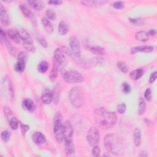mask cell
<instances>
[{
  "mask_svg": "<svg viewBox=\"0 0 157 157\" xmlns=\"http://www.w3.org/2000/svg\"><path fill=\"white\" fill-rule=\"evenodd\" d=\"M94 119L97 124L104 129L113 127L117 121L115 112H109L103 107H99L95 110Z\"/></svg>",
  "mask_w": 157,
  "mask_h": 157,
  "instance_id": "6da1fadb",
  "label": "cell"
},
{
  "mask_svg": "<svg viewBox=\"0 0 157 157\" xmlns=\"http://www.w3.org/2000/svg\"><path fill=\"white\" fill-rule=\"evenodd\" d=\"M104 144L106 150L114 155L123 153L124 146L121 139L114 134H108L105 136Z\"/></svg>",
  "mask_w": 157,
  "mask_h": 157,
  "instance_id": "7a4b0ae2",
  "label": "cell"
},
{
  "mask_svg": "<svg viewBox=\"0 0 157 157\" xmlns=\"http://www.w3.org/2000/svg\"><path fill=\"white\" fill-rule=\"evenodd\" d=\"M63 116L58 112L55 115L53 124V134L56 141L59 143L64 140V126L62 123Z\"/></svg>",
  "mask_w": 157,
  "mask_h": 157,
  "instance_id": "3957f363",
  "label": "cell"
},
{
  "mask_svg": "<svg viewBox=\"0 0 157 157\" xmlns=\"http://www.w3.org/2000/svg\"><path fill=\"white\" fill-rule=\"evenodd\" d=\"M69 98L71 104L75 108H80L83 102V98L82 90L77 88H72L69 93Z\"/></svg>",
  "mask_w": 157,
  "mask_h": 157,
  "instance_id": "277c9868",
  "label": "cell"
},
{
  "mask_svg": "<svg viewBox=\"0 0 157 157\" xmlns=\"http://www.w3.org/2000/svg\"><path fill=\"white\" fill-rule=\"evenodd\" d=\"M1 92L4 97L9 101L13 99V85L7 77L2 78L1 82Z\"/></svg>",
  "mask_w": 157,
  "mask_h": 157,
  "instance_id": "5b68a950",
  "label": "cell"
},
{
  "mask_svg": "<svg viewBox=\"0 0 157 157\" xmlns=\"http://www.w3.org/2000/svg\"><path fill=\"white\" fill-rule=\"evenodd\" d=\"M63 79L67 83H74L82 82L84 80V77L77 71L70 70L64 74Z\"/></svg>",
  "mask_w": 157,
  "mask_h": 157,
  "instance_id": "8992f818",
  "label": "cell"
},
{
  "mask_svg": "<svg viewBox=\"0 0 157 157\" xmlns=\"http://www.w3.org/2000/svg\"><path fill=\"white\" fill-rule=\"evenodd\" d=\"M21 40L23 42L25 48L29 52H34L35 51V47L33 45V41L31 36L23 28H20L18 30Z\"/></svg>",
  "mask_w": 157,
  "mask_h": 157,
  "instance_id": "52a82bcc",
  "label": "cell"
},
{
  "mask_svg": "<svg viewBox=\"0 0 157 157\" xmlns=\"http://www.w3.org/2000/svg\"><path fill=\"white\" fill-rule=\"evenodd\" d=\"M67 64V60L63 51L58 48L53 53V65L56 66L59 71L64 68Z\"/></svg>",
  "mask_w": 157,
  "mask_h": 157,
  "instance_id": "ba28073f",
  "label": "cell"
},
{
  "mask_svg": "<svg viewBox=\"0 0 157 157\" xmlns=\"http://www.w3.org/2000/svg\"><path fill=\"white\" fill-rule=\"evenodd\" d=\"M99 138L100 134L98 129L96 127H91L86 136V140L90 145L91 147L97 145L99 142Z\"/></svg>",
  "mask_w": 157,
  "mask_h": 157,
  "instance_id": "9c48e42d",
  "label": "cell"
},
{
  "mask_svg": "<svg viewBox=\"0 0 157 157\" xmlns=\"http://www.w3.org/2000/svg\"><path fill=\"white\" fill-rule=\"evenodd\" d=\"M4 114L7 119L9 125L13 130H16L18 126V121L14 116L12 111L7 106H4L3 108Z\"/></svg>",
  "mask_w": 157,
  "mask_h": 157,
  "instance_id": "30bf717a",
  "label": "cell"
},
{
  "mask_svg": "<svg viewBox=\"0 0 157 157\" xmlns=\"http://www.w3.org/2000/svg\"><path fill=\"white\" fill-rule=\"evenodd\" d=\"M69 46L72 53L77 58L81 55V48L78 40L75 36H71L69 38Z\"/></svg>",
  "mask_w": 157,
  "mask_h": 157,
  "instance_id": "8fae6325",
  "label": "cell"
},
{
  "mask_svg": "<svg viewBox=\"0 0 157 157\" xmlns=\"http://www.w3.org/2000/svg\"><path fill=\"white\" fill-rule=\"evenodd\" d=\"M64 126V140L65 143L72 142L73 128L71 122L68 120L63 123Z\"/></svg>",
  "mask_w": 157,
  "mask_h": 157,
  "instance_id": "7c38bea8",
  "label": "cell"
},
{
  "mask_svg": "<svg viewBox=\"0 0 157 157\" xmlns=\"http://www.w3.org/2000/svg\"><path fill=\"white\" fill-rule=\"evenodd\" d=\"M0 36H1V42L2 45H4L6 46L9 52L13 56H15V54L17 53V50L16 49L10 45V44H9V42L7 40L6 36V34L5 32L3 31V29L2 28H1L0 30Z\"/></svg>",
  "mask_w": 157,
  "mask_h": 157,
  "instance_id": "4fadbf2b",
  "label": "cell"
},
{
  "mask_svg": "<svg viewBox=\"0 0 157 157\" xmlns=\"http://www.w3.org/2000/svg\"><path fill=\"white\" fill-rule=\"evenodd\" d=\"M20 9L21 10V12L23 13V14L27 18H28L33 23V24H36V18H35V17L33 14V13L31 11V10L25 5V4H20Z\"/></svg>",
  "mask_w": 157,
  "mask_h": 157,
  "instance_id": "5bb4252c",
  "label": "cell"
},
{
  "mask_svg": "<svg viewBox=\"0 0 157 157\" xmlns=\"http://www.w3.org/2000/svg\"><path fill=\"white\" fill-rule=\"evenodd\" d=\"M107 2L108 1L105 0H86L81 1V3L83 5L88 7H98L105 5Z\"/></svg>",
  "mask_w": 157,
  "mask_h": 157,
  "instance_id": "9a60e30c",
  "label": "cell"
},
{
  "mask_svg": "<svg viewBox=\"0 0 157 157\" xmlns=\"http://www.w3.org/2000/svg\"><path fill=\"white\" fill-rule=\"evenodd\" d=\"M0 20L4 26H7L10 23L8 13L2 4H0Z\"/></svg>",
  "mask_w": 157,
  "mask_h": 157,
  "instance_id": "2e32d148",
  "label": "cell"
},
{
  "mask_svg": "<svg viewBox=\"0 0 157 157\" xmlns=\"http://www.w3.org/2000/svg\"><path fill=\"white\" fill-rule=\"evenodd\" d=\"M153 50V47L151 45H142V46H136L132 47L131 48V53L132 54H135L137 52H145L150 53Z\"/></svg>",
  "mask_w": 157,
  "mask_h": 157,
  "instance_id": "e0dca14e",
  "label": "cell"
},
{
  "mask_svg": "<svg viewBox=\"0 0 157 157\" xmlns=\"http://www.w3.org/2000/svg\"><path fill=\"white\" fill-rule=\"evenodd\" d=\"M7 34L8 36L15 43L20 44L21 42V39L18 31L15 30L13 29H9L7 31Z\"/></svg>",
  "mask_w": 157,
  "mask_h": 157,
  "instance_id": "ac0fdd59",
  "label": "cell"
},
{
  "mask_svg": "<svg viewBox=\"0 0 157 157\" xmlns=\"http://www.w3.org/2000/svg\"><path fill=\"white\" fill-rule=\"evenodd\" d=\"M42 101L45 104H49L53 101V94L52 91L49 90H45L42 93L41 96Z\"/></svg>",
  "mask_w": 157,
  "mask_h": 157,
  "instance_id": "d6986e66",
  "label": "cell"
},
{
  "mask_svg": "<svg viewBox=\"0 0 157 157\" xmlns=\"http://www.w3.org/2000/svg\"><path fill=\"white\" fill-rule=\"evenodd\" d=\"M32 140L33 141L37 144H42L45 141V136L40 132H36L32 135Z\"/></svg>",
  "mask_w": 157,
  "mask_h": 157,
  "instance_id": "ffe728a7",
  "label": "cell"
},
{
  "mask_svg": "<svg viewBox=\"0 0 157 157\" xmlns=\"http://www.w3.org/2000/svg\"><path fill=\"white\" fill-rule=\"evenodd\" d=\"M69 31V25L64 20H62L59 22L58 26V32L59 34L63 36L66 35Z\"/></svg>",
  "mask_w": 157,
  "mask_h": 157,
  "instance_id": "44dd1931",
  "label": "cell"
},
{
  "mask_svg": "<svg viewBox=\"0 0 157 157\" xmlns=\"http://www.w3.org/2000/svg\"><path fill=\"white\" fill-rule=\"evenodd\" d=\"M28 3L30 7L36 10H41L44 7V2L42 1L33 0L28 1Z\"/></svg>",
  "mask_w": 157,
  "mask_h": 157,
  "instance_id": "7402d4cb",
  "label": "cell"
},
{
  "mask_svg": "<svg viewBox=\"0 0 157 157\" xmlns=\"http://www.w3.org/2000/svg\"><path fill=\"white\" fill-rule=\"evenodd\" d=\"M135 38L137 40L140 42H147L149 39V35L148 33L145 31H140L136 33Z\"/></svg>",
  "mask_w": 157,
  "mask_h": 157,
  "instance_id": "603a6c76",
  "label": "cell"
},
{
  "mask_svg": "<svg viewBox=\"0 0 157 157\" xmlns=\"http://www.w3.org/2000/svg\"><path fill=\"white\" fill-rule=\"evenodd\" d=\"M41 21L47 33H48L49 34H51L53 31V27L52 23H50V21L48 20V19L45 17H42L41 19Z\"/></svg>",
  "mask_w": 157,
  "mask_h": 157,
  "instance_id": "cb8c5ba5",
  "label": "cell"
},
{
  "mask_svg": "<svg viewBox=\"0 0 157 157\" xmlns=\"http://www.w3.org/2000/svg\"><path fill=\"white\" fill-rule=\"evenodd\" d=\"M23 106L24 109L26 110L29 111V112H33L36 109V105L34 103V102L28 98H26L23 100Z\"/></svg>",
  "mask_w": 157,
  "mask_h": 157,
  "instance_id": "d4e9b609",
  "label": "cell"
},
{
  "mask_svg": "<svg viewBox=\"0 0 157 157\" xmlns=\"http://www.w3.org/2000/svg\"><path fill=\"white\" fill-rule=\"evenodd\" d=\"M134 144L136 147H138L141 144V131L139 128H136L133 133Z\"/></svg>",
  "mask_w": 157,
  "mask_h": 157,
  "instance_id": "484cf974",
  "label": "cell"
},
{
  "mask_svg": "<svg viewBox=\"0 0 157 157\" xmlns=\"http://www.w3.org/2000/svg\"><path fill=\"white\" fill-rule=\"evenodd\" d=\"M143 74L144 71L142 69L139 68L131 71L129 74V77L132 80H139L143 75Z\"/></svg>",
  "mask_w": 157,
  "mask_h": 157,
  "instance_id": "4316f807",
  "label": "cell"
},
{
  "mask_svg": "<svg viewBox=\"0 0 157 157\" xmlns=\"http://www.w3.org/2000/svg\"><path fill=\"white\" fill-rule=\"evenodd\" d=\"M26 66V61L24 60L18 59L17 63L15 64L14 68L15 70L18 72H22L25 69Z\"/></svg>",
  "mask_w": 157,
  "mask_h": 157,
  "instance_id": "83f0119b",
  "label": "cell"
},
{
  "mask_svg": "<svg viewBox=\"0 0 157 157\" xmlns=\"http://www.w3.org/2000/svg\"><path fill=\"white\" fill-rule=\"evenodd\" d=\"M90 51L96 55H105L106 52L105 49L100 46H93L90 48Z\"/></svg>",
  "mask_w": 157,
  "mask_h": 157,
  "instance_id": "f1b7e54d",
  "label": "cell"
},
{
  "mask_svg": "<svg viewBox=\"0 0 157 157\" xmlns=\"http://www.w3.org/2000/svg\"><path fill=\"white\" fill-rule=\"evenodd\" d=\"M60 93V89L59 88L58 85H56L53 90L52 91V94H53V101L55 104H57L59 101V93Z\"/></svg>",
  "mask_w": 157,
  "mask_h": 157,
  "instance_id": "f546056e",
  "label": "cell"
},
{
  "mask_svg": "<svg viewBox=\"0 0 157 157\" xmlns=\"http://www.w3.org/2000/svg\"><path fill=\"white\" fill-rule=\"evenodd\" d=\"M65 151L66 155L67 156H71L74 153L75 149L72 142L65 143Z\"/></svg>",
  "mask_w": 157,
  "mask_h": 157,
  "instance_id": "4dcf8cb0",
  "label": "cell"
},
{
  "mask_svg": "<svg viewBox=\"0 0 157 157\" xmlns=\"http://www.w3.org/2000/svg\"><path fill=\"white\" fill-rule=\"evenodd\" d=\"M146 109V102L145 100L142 98H139V115H142L144 113Z\"/></svg>",
  "mask_w": 157,
  "mask_h": 157,
  "instance_id": "1f68e13d",
  "label": "cell"
},
{
  "mask_svg": "<svg viewBox=\"0 0 157 157\" xmlns=\"http://www.w3.org/2000/svg\"><path fill=\"white\" fill-rule=\"evenodd\" d=\"M48 64L46 61H41L37 66V70L40 73L45 72L48 70Z\"/></svg>",
  "mask_w": 157,
  "mask_h": 157,
  "instance_id": "d6a6232c",
  "label": "cell"
},
{
  "mask_svg": "<svg viewBox=\"0 0 157 157\" xmlns=\"http://www.w3.org/2000/svg\"><path fill=\"white\" fill-rule=\"evenodd\" d=\"M117 66L121 72L124 73H127L129 71V67L124 61H118L117 63Z\"/></svg>",
  "mask_w": 157,
  "mask_h": 157,
  "instance_id": "836d02e7",
  "label": "cell"
},
{
  "mask_svg": "<svg viewBox=\"0 0 157 157\" xmlns=\"http://www.w3.org/2000/svg\"><path fill=\"white\" fill-rule=\"evenodd\" d=\"M58 71H59L58 68L56 66L53 65V68L49 74V77L51 81H54L56 78L58 74Z\"/></svg>",
  "mask_w": 157,
  "mask_h": 157,
  "instance_id": "e575fe53",
  "label": "cell"
},
{
  "mask_svg": "<svg viewBox=\"0 0 157 157\" xmlns=\"http://www.w3.org/2000/svg\"><path fill=\"white\" fill-rule=\"evenodd\" d=\"M45 15L47 17V19L51 20H55L56 19L55 12L51 9H48L45 12Z\"/></svg>",
  "mask_w": 157,
  "mask_h": 157,
  "instance_id": "d590c367",
  "label": "cell"
},
{
  "mask_svg": "<svg viewBox=\"0 0 157 157\" xmlns=\"http://www.w3.org/2000/svg\"><path fill=\"white\" fill-rule=\"evenodd\" d=\"M1 139L4 142H7L10 138V136H11V134L8 131H3L2 132H1Z\"/></svg>",
  "mask_w": 157,
  "mask_h": 157,
  "instance_id": "8d00e7d4",
  "label": "cell"
},
{
  "mask_svg": "<svg viewBox=\"0 0 157 157\" xmlns=\"http://www.w3.org/2000/svg\"><path fill=\"white\" fill-rule=\"evenodd\" d=\"M129 21L134 25H142L143 20L140 18H129Z\"/></svg>",
  "mask_w": 157,
  "mask_h": 157,
  "instance_id": "74e56055",
  "label": "cell"
},
{
  "mask_svg": "<svg viewBox=\"0 0 157 157\" xmlns=\"http://www.w3.org/2000/svg\"><path fill=\"white\" fill-rule=\"evenodd\" d=\"M144 98L147 101H148V102L151 101V100L152 99V94H151V90L150 88H148L145 90V93H144Z\"/></svg>",
  "mask_w": 157,
  "mask_h": 157,
  "instance_id": "f35d334b",
  "label": "cell"
},
{
  "mask_svg": "<svg viewBox=\"0 0 157 157\" xmlns=\"http://www.w3.org/2000/svg\"><path fill=\"white\" fill-rule=\"evenodd\" d=\"M122 90L124 94H128L131 92V87L127 82H123L122 83Z\"/></svg>",
  "mask_w": 157,
  "mask_h": 157,
  "instance_id": "ab89813d",
  "label": "cell"
},
{
  "mask_svg": "<svg viewBox=\"0 0 157 157\" xmlns=\"http://www.w3.org/2000/svg\"><path fill=\"white\" fill-rule=\"evenodd\" d=\"M36 40H37V42L44 48H46L47 47V41L45 40V38L42 36H39V37H36Z\"/></svg>",
  "mask_w": 157,
  "mask_h": 157,
  "instance_id": "60d3db41",
  "label": "cell"
},
{
  "mask_svg": "<svg viewBox=\"0 0 157 157\" xmlns=\"http://www.w3.org/2000/svg\"><path fill=\"white\" fill-rule=\"evenodd\" d=\"M93 63L94 65L97 66H102L104 63L103 59L99 57H95L93 58Z\"/></svg>",
  "mask_w": 157,
  "mask_h": 157,
  "instance_id": "b9f144b4",
  "label": "cell"
},
{
  "mask_svg": "<svg viewBox=\"0 0 157 157\" xmlns=\"http://www.w3.org/2000/svg\"><path fill=\"white\" fill-rule=\"evenodd\" d=\"M126 109V105L124 103L120 104L117 105V111L119 113H124Z\"/></svg>",
  "mask_w": 157,
  "mask_h": 157,
  "instance_id": "7bdbcfd3",
  "label": "cell"
},
{
  "mask_svg": "<svg viewBox=\"0 0 157 157\" xmlns=\"http://www.w3.org/2000/svg\"><path fill=\"white\" fill-rule=\"evenodd\" d=\"M100 153H101V150L99 147V146L96 145L93 147V148L92 150V155L95 157H98L100 156Z\"/></svg>",
  "mask_w": 157,
  "mask_h": 157,
  "instance_id": "ee69618b",
  "label": "cell"
},
{
  "mask_svg": "<svg viewBox=\"0 0 157 157\" xmlns=\"http://www.w3.org/2000/svg\"><path fill=\"white\" fill-rule=\"evenodd\" d=\"M124 2L123 1H115L113 4V6L116 9H122L124 8Z\"/></svg>",
  "mask_w": 157,
  "mask_h": 157,
  "instance_id": "f6af8a7d",
  "label": "cell"
},
{
  "mask_svg": "<svg viewBox=\"0 0 157 157\" xmlns=\"http://www.w3.org/2000/svg\"><path fill=\"white\" fill-rule=\"evenodd\" d=\"M27 58H28L27 53L24 51H21L18 54L17 59H21V60H24V61H26Z\"/></svg>",
  "mask_w": 157,
  "mask_h": 157,
  "instance_id": "bcb514c9",
  "label": "cell"
},
{
  "mask_svg": "<svg viewBox=\"0 0 157 157\" xmlns=\"http://www.w3.org/2000/svg\"><path fill=\"white\" fill-rule=\"evenodd\" d=\"M20 123V128H21V133L23 134V136H25L26 132L28 131V130L29 129V127L28 125H26V124H25L23 123H22L21 122H19Z\"/></svg>",
  "mask_w": 157,
  "mask_h": 157,
  "instance_id": "7dc6e473",
  "label": "cell"
},
{
  "mask_svg": "<svg viewBox=\"0 0 157 157\" xmlns=\"http://www.w3.org/2000/svg\"><path fill=\"white\" fill-rule=\"evenodd\" d=\"M63 3V1L61 0H52L48 1V4L50 5H60Z\"/></svg>",
  "mask_w": 157,
  "mask_h": 157,
  "instance_id": "c3c4849f",
  "label": "cell"
},
{
  "mask_svg": "<svg viewBox=\"0 0 157 157\" xmlns=\"http://www.w3.org/2000/svg\"><path fill=\"white\" fill-rule=\"evenodd\" d=\"M156 74H157V72L155 71V72H153L151 74L150 76V78H149V82L150 83H153L154 82V81L156 80Z\"/></svg>",
  "mask_w": 157,
  "mask_h": 157,
  "instance_id": "681fc988",
  "label": "cell"
},
{
  "mask_svg": "<svg viewBox=\"0 0 157 157\" xmlns=\"http://www.w3.org/2000/svg\"><path fill=\"white\" fill-rule=\"evenodd\" d=\"M62 48H63V51L64 52V53H65L66 54H67V55H69V56H71V54H72V52H71V51L66 47V46H64V47H62Z\"/></svg>",
  "mask_w": 157,
  "mask_h": 157,
  "instance_id": "f907efd6",
  "label": "cell"
},
{
  "mask_svg": "<svg viewBox=\"0 0 157 157\" xmlns=\"http://www.w3.org/2000/svg\"><path fill=\"white\" fill-rule=\"evenodd\" d=\"M148 34L149 36H153H153H155V35H156V30L155 29H150V30L148 31Z\"/></svg>",
  "mask_w": 157,
  "mask_h": 157,
  "instance_id": "816d5d0a",
  "label": "cell"
},
{
  "mask_svg": "<svg viewBox=\"0 0 157 157\" xmlns=\"http://www.w3.org/2000/svg\"><path fill=\"white\" fill-rule=\"evenodd\" d=\"M148 156V153L145 151H141L140 153L139 154V156Z\"/></svg>",
  "mask_w": 157,
  "mask_h": 157,
  "instance_id": "f5cc1de1",
  "label": "cell"
}]
</instances>
